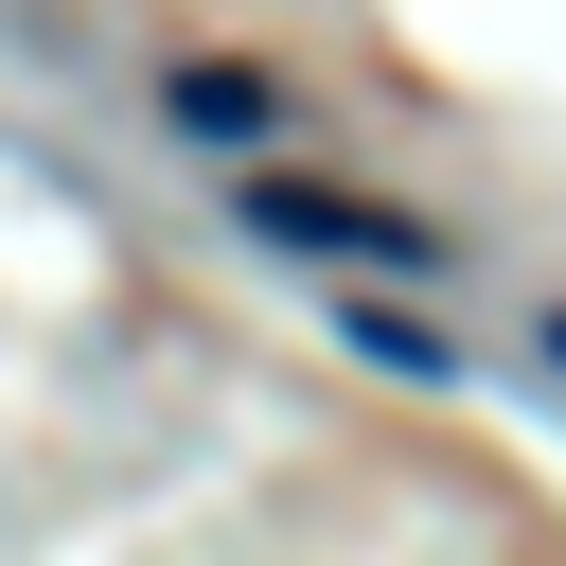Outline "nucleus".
Wrapping results in <instances>:
<instances>
[{"instance_id": "f257e3e1", "label": "nucleus", "mask_w": 566, "mask_h": 566, "mask_svg": "<svg viewBox=\"0 0 566 566\" xmlns=\"http://www.w3.org/2000/svg\"><path fill=\"white\" fill-rule=\"evenodd\" d=\"M248 230H283V248H354V265H424V230H407V212H354V195H318V177H265V195H248Z\"/></svg>"}, {"instance_id": "f03ea898", "label": "nucleus", "mask_w": 566, "mask_h": 566, "mask_svg": "<svg viewBox=\"0 0 566 566\" xmlns=\"http://www.w3.org/2000/svg\"><path fill=\"white\" fill-rule=\"evenodd\" d=\"M548 354H566V318H548Z\"/></svg>"}]
</instances>
